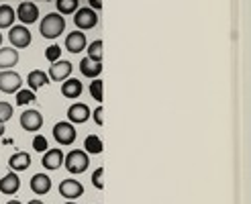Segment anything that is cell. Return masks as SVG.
I'll return each mask as SVG.
<instances>
[{
	"label": "cell",
	"instance_id": "1",
	"mask_svg": "<svg viewBox=\"0 0 251 204\" xmlns=\"http://www.w3.org/2000/svg\"><path fill=\"white\" fill-rule=\"evenodd\" d=\"M39 31L45 39H57V37L66 31V19L59 12H49L39 23Z\"/></svg>",
	"mask_w": 251,
	"mask_h": 204
},
{
	"label": "cell",
	"instance_id": "2",
	"mask_svg": "<svg viewBox=\"0 0 251 204\" xmlns=\"http://www.w3.org/2000/svg\"><path fill=\"white\" fill-rule=\"evenodd\" d=\"M64 163H66V170L70 174H82V172L88 170L90 157H88V153L84 149H72L64 157Z\"/></svg>",
	"mask_w": 251,
	"mask_h": 204
},
{
	"label": "cell",
	"instance_id": "3",
	"mask_svg": "<svg viewBox=\"0 0 251 204\" xmlns=\"http://www.w3.org/2000/svg\"><path fill=\"white\" fill-rule=\"evenodd\" d=\"M74 23H76V27L80 31H88V29H94L98 25V12L90 6H84V8H78L74 12Z\"/></svg>",
	"mask_w": 251,
	"mask_h": 204
},
{
	"label": "cell",
	"instance_id": "4",
	"mask_svg": "<svg viewBox=\"0 0 251 204\" xmlns=\"http://www.w3.org/2000/svg\"><path fill=\"white\" fill-rule=\"evenodd\" d=\"M8 41L15 49H25L31 45V31L27 29V25H12L8 33Z\"/></svg>",
	"mask_w": 251,
	"mask_h": 204
},
{
	"label": "cell",
	"instance_id": "5",
	"mask_svg": "<svg viewBox=\"0 0 251 204\" xmlns=\"http://www.w3.org/2000/svg\"><path fill=\"white\" fill-rule=\"evenodd\" d=\"M23 86V78L12 72V70H0V92L4 94H12V92H19Z\"/></svg>",
	"mask_w": 251,
	"mask_h": 204
},
{
	"label": "cell",
	"instance_id": "6",
	"mask_svg": "<svg viewBox=\"0 0 251 204\" xmlns=\"http://www.w3.org/2000/svg\"><path fill=\"white\" fill-rule=\"evenodd\" d=\"M53 139L59 145H72L76 141V127L70 121H61L53 127Z\"/></svg>",
	"mask_w": 251,
	"mask_h": 204
},
{
	"label": "cell",
	"instance_id": "7",
	"mask_svg": "<svg viewBox=\"0 0 251 204\" xmlns=\"http://www.w3.org/2000/svg\"><path fill=\"white\" fill-rule=\"evenodd\" d=\"M21 127L25 131H39L41 127H43V114L39 110H35V108H29V110H25L21 114Z\"/></svg>",
	"mask_w": 251,
	"mask_h": 204
},
{
	"label": "cell",
	"instance_id": "8",
	"mask_svg": "<svg viewBox=\"0 0 251 204\" xmlns=\"http://www.w3.org/2000/svg\"><path fill=\"white\" fill-rule=\"evenodd\" d=\"M47 76H49V80H53V82H64L72 76V63L66 61V59H57L49 66Z\"/></svg>",
	"mask_w": 251,
	"mask_h": 204
},
{
	"label": "cell",
	"instance_id": "9",
	"mask_svg": "<svg viewBox=\"0 0 251 204\" xmlns=\"http://www.w3.org/2000/svg\"><path fill=\"white\" fill-rule=\"evenodd\" d=\"M17 19L23 23V25H31L39 19V8H37L35 2H29V0H25V2L19 4L17 8Z\"/></svg>",
	"mask_w": 251,
	"mask_h": 204
},
{
	"label": "cell",
	"instance_id": "10",
	"mask_svg": "<svg viewBox=\"0 0 251 204\" xmlns=\"http://www.w3.org/2000/svg\"><path fill=\"white\" fill-rule=\"evenodd\" d=\"M92 110L88 108V104H84V102H74V104L68 108V119L72 125H82L86 123L88 119H90Z\"/></svg>",
	"mask_w": 251,
	"mask_h": 204
},
{
	"label": "cell",
	"instance_id": "11",
	"mask_svg": "<svg viewBox=\"0 0 251 204\" xmlns=\"http://www.w3.org/2000/svg\"><path fill=\"white\" fill-rule=\"evenodd\" d=\"M59 194L64 198H68V200H76V198H80L84 194V186L78 180H72V178H70V180H61Z\"/></svg>",
	"mask_w": 251,
	"mask_h": 204
},
{
	"label": "cell",
	"instance_id": "12",
	"mask_svg": "<svg viewBox=\"0 0 251 204\" xmlns=\"http://www.w3.org/2000/svg\"><path fill=\"white\" fill-rule=\"evenodd\" d=\"M64 157H66L64 151L57 149V147H53V149H47V151L43 153L41 163H43L45 170H57V168H61V163H64Z\"/></svg>",
	"mask_w": 251,
	"mask_h": 204
},
{
	"label": "cell",
	"instance_id": "13",
	"mask_svg": "<svg viewBox=\"0 0 251 204\" xmlns=\"http://www.w3.org/2000/svg\"><path fill=\"white\" fill-rule=\"evenodd\" d=\"M19 63V49L15 47H0V70H12Z\"/></svg>",
	"mask_w": 251,
	"mask_h": 204
},
{
	"label": "cell",
	"instance_id": "14",
	"mask_svg": "<svg viewBox=\"0 0 251 204\" xmlns=\"http://www.w3.org/2000/svg\"><path fill=\"white\" fill-rule=\"evenodd\" d=\"M66 49L70 51V53H80V51L86 49V35L78 29V31H74L66 37Z\"/></svg>",
	"mask_w": 251,
	"mask_h": 204
},
{
	"label": "cell",
	"instance_id": "15",
	"mask_svg": "<svg viewBox=\"0 0 251 204\" xmlns=\"http://www.w3.org/2000/svg\"><path fill=\"white\" fill-rule=\"evenodd\" d=\"M31 165V155L27 151H17L8 157V168L12 172H25Z\"/></svg>",
	"mask_w": 251,
	"mask_h": 204
},
{
	"label": "cell",
	"instance_id": "16",
	"mask_svg": "<svg viewBox=\"0 0 251 204\" xmlns=\"http://www.w3.org/2000/svg\"><path fill=\"white\" fill-rule=\"evenodd\" d=\"M19 188H21V180H19V176L15 172L6 174L4 178H0V192L2 194L12 196V194L19 192Z\"/></svg>",
	"mask_w": 251,
	"mask_h": 204
},
{
	"label": "cell",
	"instance_id": "17",
	"mask_svg": "<svg viewBox=\"0 0 251 204\" xmlns=\"http://www.w3.org/2000/svg\"><path fill=\"white\" fill-rule=\"evenodd\" d=\"M31 190L37 194V196H43L51 190V178L47 174H35L31 178Z\"/></svg>",
	"mask_w": 251,
	"mask_h": 204
},
{
	"label": "cell",
	"instance_id": "18",
	"mask_svg": "<svg viewBox=\"0 0 251 204\" xmlns=\"http://www.w3.org/2000/svg\"><path fill=\"white\" fill-rule=\"evenodd\" d=\"M80 72H82V76H86V78H98L100 76V72H102V63L100 61H92L90 57H84L82 61H80Z\"/></svg>",
	"mask_w": 251,
	"mask_h": 204
},
{
	"label": "cell",
	"instance_id": "19",
	"mask_svg": "<svg viewBox=\"0 0 251 204\" xmlns=\"http://www.w3.org/2000/svg\"><path fill=\"white\" fill-rule=\"evenodd\" d=\"M82 90H84V86L76 78H68V80H64V84H61V94L66 98H80Z\"/></svg>",
	"mask_w": 251,
	"mask_h": 204
},
{
	"label": "cell",
	"instance_id": "20",
	"mask_svg": "<svg viewBox=\"0 0 251 204\" xmlns=\"http://www.w3.org/2000/svg\"><path fill=\"white\" fill-rule=\"evenodd\" d=\"M27 84H29L31 90L35 92V90H39V88H43V86L49 84V76H47L43 70H33V72H29V76H27Z\"/></svg>",
	"mask_w": 251,
	"mask_h": 204
},
{
	"label": "cell",
	"instance_id": "21",
	"mask_svg": "<svg viewBox=\"0 0 251 204\" xmlns=\"http://www.w3.org/2000/svg\"><path fill=\"white\" fill-rule=\"evenodd\" d=\"M17 19V10L8 4H0V29H10Z\"/></svg>",
	"mask_w": 251,
	"mask_h": 204
},
{
	"label": "cell",
	"instance_id": "22",
	"mask_svg": "<svg viewBox=\"0 0 251 204\" xmlns=\"http://www.w3.org/2000/svg\"><path fill=\"white\" fill-rule=\"evenodd\" d=\"M84 151L86 153H92V155H96V153H102V141H100V137L88 135L84 139Z\"/></svg>",
	"mask_w": 251,
	"mask_h": 204
},
{
	"label": "cell",
	"instance_id": "23",
	"mask_svg": "<svg viewBox=\"0 0 251 204\" xmlns=\"http://www.w3.org/2000/svg\"><path fill=\"white\" fill-rule=\"evenodd\" d=\"M78 4H80V0H55L59 15H72V12H76L80 8Z\"/></svg>",
	"mask_w": 251,
	"mask_h": 204
},
{
	"label": "cell",
	"instance_id": "24",
	"mask_svg": "<svg viewBox=\"0 0 251 204\" xmlns=\"http://www.w3.org/2000/svg\"><path fill=\"white\" fill-rule=\"evenodd\" d=\"M88 57L92 61H102V41L96 39L88 45Z\"/></svg>",
	"mask_w": 251,
	"mask_h": 204
},
{
	"label": "cell",
	"instance_id": "25",
	"mask_svg": "<svg viewBox=\"0 0 251 204\" xmlns=\"http://www.w3.org/2000/svg\"><path fill=\"white\" fill-rule=\"evenodd\" d=\"M35 100V92L31 90V88H27V90H19L17 92V104L23 106V104H29V102Z\"/></svg>",
	"mask_w": 251,
	"mask_h": 204
},
{
	"label": "cell",
	"instance_id": "26",
	"mask_svg": "<svg viewBox=\"0 0 251 204\" xmlns=\"http://www.w3.org/2000/svg\"><path fill=\"white\" fill-rule=\"evenodd\" d=\"M90 94H92L94 100L102 102V80L94 78V82H90Z\"/></svg>",
	"mask_w": 251,
	"mask_h": 204
},
{
	"label": "cell",
	"instance_id": "27",
	"mask_svg": "<svg viewBox=\"0 0 251 204\" xmlns=\"http://www.w3.org/2000/svg\"><path fill=\"white\" fill-rule=\"evenodd\" d=\"M12 117V104H8V102H0V123H6L10 121Z\"/></svg>",
	"mask_w": 251,
	"mask_h": 204
},
{
	"label": "cell",
	"instance_id": "28",
	"mask_svg": "<svg viewBox=\"0 0 251 204\" xmlns=\"http://www.w3.org/2000/svg\"><path fill=\"white\" fill-rule=\"evenodd\" d=\"M59 55H61V47L59 45H49L47 49H45V57L49 59V61H57L59 59Z\"/></svg>",
	"mask_w": 251,
	"mask_h": 204
},
{
	"label": "cell",
	"instance_id": "29",
	"mask_svg": "<svg viewBox=\"0 0 251 204\" xmlns=\"http://www.w3.org/2000/svg\"><path fill=\"white\" fill-rule=\"evenodd\" d=\"M33 149L39 151V153H45V151H47V139H45L43 135H35V139H33Z\"/></svg>",
	"mask_w": 251,
	"mask_h": 204
},
{
	"label": "cell",
	"instance_id": "30",
	"mask_svg": "<svg viewBox=\"0 0 251 204\" xmlns=\"http://www.w3.org/2000/svg\"><path fill=\"white\" fill-rule=\"evenodd\" d=\"M102 174H104V168H98V170H94V174H92V184H94L96 190H102V188H104Z\"/></svg>",
	"mask_w": 251,
	"mask_h": 204
},
{
	"label": "cell",
	"instance_id": "31",
	"mask_svg": "<svg viewBox=\"0 0 251 204\" xmlns=\"http://www.w3.org/2000/svg\"><path fill=\"white\" fill-rule=\"evenodd\" d=\"M102 112H104V110H102V106H98V108L92 112V117H94V123H96V125H102V123H104Z\"/></svg>",
	"mask_w": 251,
	"mask_h": 204
},
{
	"label": "cell",
	"instance_id": "32",
	"mask_svg": "<svg viewBox=\"0 0 251 204\" xmlns=\"http://www.w3.org/2000/svg\"><path fill=\"white\" fill-rule=\"evenodd\" d=\"M90 8H94V10L102 8V2H100V0H90Z\"/></svg>",
	"mask_w": 251,
	"mask_h": 204
},
{
	"label": "cell",
	"instance_id": "33",
	"mask_svg": "<svg viewBox=\"0 0 251 204\" xmlns=\"http://www.w3.org/2000/svg\"><path fill=\"white\" fill-rule=\"evenodd\" d=\"M4 135V123H0V137Z\"/></svg>",
	"mask_w": 251,
	"mask_h": 204
},
{
	"label": "cell",
	"instance_id": "34",
	"mask_svg": "<svg viewBox=\"0 0 251 204\" xmlns=\"http://www.w3.org/2000/svg\"><path fill=\"white\" fill-rule=\"evenodd\" d=\"M6 204H23V202H19V200H8Z\"/></svg>",
	"mask_w": 251,
	"mask_h": 204
},
{
	"label": "cell",
	"instance_id": "35",
	"mask_svg": "<svg viewBox=\"0 0 251 204\" xmlns=\"http://www.w3.org/2000/svg\"><path fill=\"white\" fill-rule=\"evenodd\" d=\"M29 204H43L41 200H29Z\"/></svg>",
	"mask_w": 251,
	"mask_h": 204
},
{
	"label": "cell",
	"instance_id": "36",
	"mask_svg": "<svg viewBox=\"0 0 251 204\" xmlns=\"http://www.w3.org/2000/svg\"><path fill=\"white\" fill-rule=\"evenodd\" d=\"M64 204H78V202H74V200H68V202H64Z\"/></svg>",
	"mask_w": 251,
	"mask_h": 204
},
{
	"label": "cell",
	"instance_id": "37",
	"mask_svg": "<svg viewBox=\"0 0 251 204\" xmlns=\"http://www.w3.org/2000/svg\"><path fill=\"white\" fill-rule=\"evenodd\" d=\"M0 45H2V33H0Z\"/></svg>",
	"mask_w": 251,
	"mask_h": 204
}]
</instances>
